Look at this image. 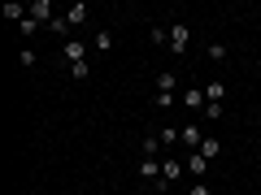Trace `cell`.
<instances>
[{"label":"cell","mask_w":261,"mask_h":195,"mask_svg":"<svg viewBox=\"0 0 261 195\" xmlns=\"http://www.w3.org/2000/svg\"><path fill=\"white\" fill-rule=\"evenodd\" d=\"M87 52H92V44H83V39H65V44H61L65 65H79V61H87Z\"/></svg>","instance_id":"1"},{"label":"cell","mask_w":261,"mask_h":195,"mask_svg":"<svg viewBox=\"0 0 261 195\" xmlns=\"http://www.w3.org/2000/svg\"><path fill=\"white\" fill-rule=\"evenodd\" d=\"M178 143H183L187 152H200V143H205V135H200V126H196V121H187V126H178Z\"/></svg>","instance_id":"2"},{"label":"cell","mask_w":261,"mask_h":195,"mask_svg":"<svg viewBox=\"0 0 261 195\" xmlns=\"http://www.w3.org/2000/svg\"><path fill=\"white\" fill-rule=\"evenodd\" d=\"M183 109H187V113H200V117H205V109H209L205 87H187V91H183Z\"/></svg>","instance_id":"3"},{"label":"cell","mask_w":261,"mask_h":195,"mask_svg":"<svg viewBox=\"0 0 261 195\" xmlns=\"http://www.w3.org/2000/svg\"><path fill=\"white\" fill-rule=\"evenodd\" d=\"M27 13L39 22V26H48V22H53V0H31V5H27Z\"/></svg>","instance_id":"4"},{"label":"cell","mask_w":261,"mask_h":195,"mask_svg":"<svg viewBox=\"0 0 261 195\" xmlns=\"http://www.w3.org/2000/svg\"><path fill=\"white\" fill-rule=\"evenodd\" d=\"M187 44H192V30L178 22V26H170V52H187Z\"/></svg>","instance_id":"5"},{"label":"cell","mask_w":261,"mask_h":195,"mask_svg":"<svg viewBox=\"0 0 261 195\" xmlns=\"http://www.w3.org/2000/svg\"><path fill=\"white\" fill-rule=\"evenodd\" d=\"M178 178H183V165H178L174 156H166V160H161V186H170V182H178Z\"/></svg>","instance_id":"6"},{"label":"cell","mask_w":261,"mask_h":195,"mask_svg":"<svg viewBox=\"0 0 261 195\" xmlns=\"http://www.w3.org/2000/svg\"><path fill=\"white\" fill-rule=\"evenodd\" d=\"M178 91V74L174 70H161L157 74V95H174Z\"/></svg>","instance_id":"7"},{"label":"cell","mask_w":261,"mask_h":195,"mask_svg":"<svg viewBox=\"0 0 261 195\" xmlns=\"http://www.w3.org/2000/svg\"><path fill=\"white\" fill-rule=\"evenodd\" d=\"M87 18H92V9H87L83 0H74V5H70V9H65V22H70V26H83Z\"/></svg>","instance_id":"8"},{"label":"cell","mask_w":261,"mask_h":195,"mask_svg":"<svg viewBox=\"0 0 261 195\" xmlns=\"http://www.w3.org/2000/svg\"><path fill=\"white\" fill-rule=\"evenodd\" d=\"M140 178H148V182H161V160H157V156H144V160H140Z\"/></svg>","instance_id":"9"},{"label":"cell","mask_w":261,"mask_h":195,"mask_svg":"<svg viewBox=\"0 0 261 195\" xmlns=\"http://www.w3.org/2000/svg\"><path fill=\"white\" fill-rule=\"evenodd\" d=\"M205 169H209V160L200 156V152H192V156H187V174H192L196 182H205Z\"/></svg>","instance_id":"10"},{"label":"cell","mask_w":261,"mask_h":195,"mask_svg":"<svg viewBox=\"0 0 261 195\" xmlns=\"http://www.w3.org/2000/svg\"><path fill=\"white\" fill-rule=\"evenodd\" d=\"M5 18H9V22H18V26H22V22H27V5L9 0V5H5Z\"/></svg>","instance_id":"11"},{"label":"cell","mask_w":261,"mask_h":195,"mask_svg":"<svg viewBox=\"0 0 261 195\" xmlns=\"http://www.w3.org/2000/svg\"><path fill=\"white\" fill-rule=\"evenodd\" d=\"M113 48V30H96V39H92V52H109Z\"/></svg>","instance_id":"12"},{"label":"cell","mask_w":261,"mask_h":195,"mask_svg":"<svg viewBox=\"0 0 261 195\" xmlns=\"http://www.w3.org/2000/svg\"><path fill=\"white\" fill-rule=\"evenodd\" d=\"M218 152H222V143H218L214 135H205V143H200V156H205V160H218Z\"/></svg>","instance_id":"13"},{"label":"cell","mask_w":261,"mask_h":195,"mask_svg":"<svg viewBox=\"0 0 261 195\" xmlns=\"http://www.w3.org/2000/svg\"><path fill=\"white\" fill-rule=\"evenodd\" d=\"M222 95H226V83H205V100L209 104H222Z\"/></svg>","instance_id":"14"},{"label":"cell","mask_w":261,"mask_h":195,"mask_svg":"<svg viewBox=\"0 0 261 195\" xmlns=\"http://www.w3.org/2000/svg\"><path fill=\"white\" fill-rule=\"evenodd\" d=\"M70 78H74V83H87V78H92V65H87V61L70 65Z\"/></svg>","instance_id":"15"},{"label":"cell","mask_w":261,"mask_h":195,"mask_svg":"<svg viewBox=\"0 0 261 195\" xmlns=\"http://www.w3.org/2000/svg\"><path fill=\"white\" fill-rule=\"evenodd\" d=\"M48 30H53V35H70V30H74V26H70V22H65V13H61V18H53V22H48Z\"/></svg>","instance_id":"16"},{"label":"cell","mask_w":261,"mask_h":195,"mask_svg":"<svg viewBox=\"0 0 261 195\" xmlns=\"http://www.w3.org/2000/svg\"><path fill=\"white\" fill-rule=\"evenodd\" d=\"M226 52H231V48H226V44H218V39L205 48V56H209V61H226Z\"/></svg>","instance_id":"17"},{"label":"cell","mask_w":261,"mask_h":195,"mask_svg":"<svg viewBox=\"0 0 261 195\" xmlns=\"http://www.w3.org/2000/svg\"><path fill=\"white\" fill-rule=\"evenodd\" d=\"M157 139H161V148H174V143H178V126H166Z\"/></svg>","instance_id":"18"},{"label":"cell","mask_w":261,"mask_h":195,"mask_svg":"<svg viewBox=\"0 0 261 195\" xmlns=\"http://www.w3.org/2000/svg\"><path fill=\"white\" fill-rule=\"evenodd\" d=\"M144 152H148V156H157V152H161V139H157V135H148V139H144Z\"/></svg>","instance_id":"19"},{"label":"cell","mask_w":261,"mask_h":195,"mask_svg":"<svg viewBox=\"0 0 261 195\" xmlns=\"http://www.w3.org/2000/svg\"><path fill=\"white\" fill-rule=\"evenodd\" d=\"M152 104H157V109L166 113V109H174V95H152Z\"/></svg>","instance_id":"20"},{"label":"cell","mask_w":261,"mask_h":195,"mask_svg":"<svg viewBox=\"0 0 261 195\" xmlns=\"http://www.w3.org/2000/svg\"><path fill=\"white\" fill-rule=\"evenodd\" d=\"M35 30H39V22H35V18H31V13H27V22H22V35H27V39H31V35H35Z\"/></svg>","instance_id":"21"},{"label":"cell","mask_w":261,"mask_h":195,"mask_svg":"<svg viewBox=\"0 0 261 195\" xmlns=\"http://www.w3.org/2000/svg\"><path fill=\"white\" fill-rule=\"evenodd\" d=\"M187 195H209V186H205V182H196V186H187Z\"/></svg>","instance_id":"22"}]
</instances>
